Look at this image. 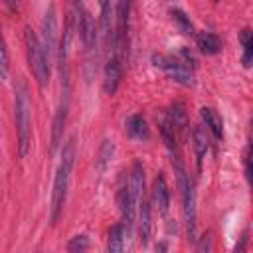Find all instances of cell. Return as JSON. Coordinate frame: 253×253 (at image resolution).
Returning <instances> with one entry per match:
<instances>
[{
  "instance_id": "1",
  "label": "cell",
  "mask_w": 253,
  "mask_h": 253,
  "mask_svg": "<svg viewBox=\"0 0 253 253\" xmlns=\"http://www.w3.org/2000/svg\"><path fill=\"white\" fill-rule=\"evenodd\" d=\"M73 160H75V140H67L61 152V162L53 180V192H51V223L57 221L61 208L65 204L67 198V186H69V176H71V168H73Z\"/></svg>"
},
{
  "instance_id": "2",
  "label": "cell",
  "mask_w": 253,
  "mask_h": 253,
  "mask_svg": "<svg viewBox=\"0 0 253 253\" xmlns=\"http://www.w3.org/2000/svg\"><path fill=\"white\" fill-rule=\"evenodd\" d=\"M16 126H18V152L24 158L30 150V138H32L30 99L24 83H18L16 87Z\"/></svg>"
},
{
  "instance_id": "3",
  "label": "cell",
  "mask_w": 253,
  "mask_h": 253,
  "mask_svg": "<svg viewBox=\"0 0 253 253\" xmlns=\"http://www.w3.org/2000/svg\"><path fill=\"white\" fill-rule=\"evenodd\" d=\"M24 40H26V49H28V61H30V67L40 83V87H45L47 81H49V69H51V63L47 61L45 57V51H43V45L40 42V38L30 30L26 28V34H24Z\"/></svg>"
},
{
  "instance_id": "4",
  "label": "cell",
  "mask_w": 253,
  "mask_h": 253,
  "mask_svg": "<svg viewBox=\"0 0 253 253\" xmlns=\"http://www.w3.org/2000/svg\"><path fill=\"white\" fill-rule=\"evenodd\" d=\"M152 65L162 69L170 79H174L180 85L192 87L196 83L194 81V67L184 63L180 57H172V55H164V53H154L152 55Z\"/></svg>"
},
{
  "instance_id": "5",
  "label": "cell",
  "mask_w": 253,
  "mask_h": 253,
  "mask_svg": "<svg viewBox=\"0 0 253 253\" xmlns=\"http://www.w3.org/2000/svg\"><path fill=\"white\" fill-rule=\"evenodd\" d=\"M180 190H182V196H184V219H186L188 239L196 241L198 231H196V188H194V182L188 178L184 182V186H180Z\"/></svg>"
},
{
  "instance_id": "6",
  "label": "cell",
  "mask_w": 253,
  "mask_h": 253,
  "mask_svg": "<svg viewBox=\"0 0 253 253\" xmlns=\"http://www.w3.org/2000/svg\"><path fill=\"white\" fill-rule=\"evenodd\" d=\"M55 43H57V18H55V8L49 6L42 22V45H43V51L49 63L55 53Z\"/></svg>"
},
{
  "instance_id": "7",
  "label": "cell",
  "mask_w": 253,
  "mask_h": 253,
  "mask_svg": "<svg viewBox=\"0 0 253 253\" xmlns=\"http://www.w3.org/2000/svg\"><path fill=\"white\" fill-rule=\"evenodd\" d=\"M77 12V30H79V36H81V42L85 45V49H91L95 45V40H97V32H95V20L91 18V14L81 6Z\"/></svg>"
},
{
  "instance_id": "8",
  "label": "cell",
  "mask_w": 253,
  "mask_h": 253,
  "mask_svg": "<svg viewBox=\"0 0 253 253\" xmlns=\"http://www.w3.org/2000/svg\"><path fill=\"white\" fill-rule=\"evenodd\" d=\"M121 79H123V59L113 55L105 65V79H103L105 93L107 95H115L119 85H121Z\"/></svg>"
},
{
  "instance_id": "9",
  "label": "cell",
  "mask_w": 253,
  "mask_h": 253,
  "mask_svg": "<svg viewBox=\"0 0 253 253\" xmlns=\"http://www.w3.org/2000/svg\"><path fill=\"white\" fill-rule=\"evenodd\" d=\"M166 117H168L170 125L174 126L178 138H184L188 134V111H186V105L182 101H176L174 105H170Z\"/></svg>"
},
{
  "instance_id": "10",
  "label": "cell",
  "mask_w": 253,
  "mask_h": 253,
  "mask_svg": "<svg viewBox=\"0 0 253 253\" xmlns=\"http://www.w3.org/2000/svg\"><path fill=\"white\" fill-rule=\"evenodd\" d=\"M152 202H154V206L158 208V211L162 215L168 213V208H170V190H168L166 178L162 174H158L154 178V184H152Z\"/></svg>"
},
{
  "instance_id": "11",
  "label": "cell",
  "mask_w": 253,
  "mask_h": 253,
  "mask_svg": "<svg viewBox=\"0 0 253 253\" xmlns=\"http://www.w3.org/2000/svg\"><path fill=\"white\" fill-rule=\"evenodd\" d=\"M128 194H130V198H132V202L136 206L144 198V170H142V164L140 162H134L132 164L130 180H128Z\"/></svg>"
},
{
  "instance_id": "12",
  "label": "cell",
  "mask_w": 253,
  "mask_h": 253,
  "mask_svg": "<svg viewBox=\"0 0 253 253\" xmlns=\"http://www.w3.org/2000/svg\"><path fill=\"white\" fill-rule=\"evenodd\" d=\"M128 235H130V227L126 223H117L111 227L109 231V241H107V249L111 253H121L125 247H126V241H128Z\"/></svg>"
},
{
  "instance_id": "13",
  "label": "cell",
  "mask_w": 253,
  "mask_h": 253,
  "mask_svg": "<svg viewBox=\"0 0 253 253\" xmlns=\"http://www.w3.org/2000/svg\"><path fill=\"white\" fill-rule=\"evenodd\" d=\"M138 233L142 245H148L152 237V217H150V202L146 198H142V202L138 204Z\"/></svg>"
},
{
  "instance_id": "14",
  "label": "cell",
  "mask_w": 253,
  "mask_h": 253,
  "mask_svg": "<svg viewBox=\"0 0 253 253\" xmlns=\"http://www.w3.org/2000/svg\"><path fill=\"white\" fill-rule=\"evenodd\" d=\"M125 126H126L128 138H132V140H146V138L150 136L148 125H146V121H144L142 115H130V117L126 119Z\"/></svg>"
},
{
  "instance_id": "15",
  "label": "cell",
  "mask_w": 253,
  "mask_h": 253,
  "mask_svg": "<svg viewBox=\"0 0 253 253\" xmlns=\"http://www.w3.org/2000/svg\"><path fill=\"white\" fill-rule=\"evenodd\" d=\"M200 117H202V121L206 123V126L211 130V134H213L215 138H223V123H221V117L217 115L215 109H211V107H202V109H200Z\"/></svg>"
},
{
  "instance_id": "16",
  "label": "cell",
  "mask_w": 253,
  "mask_h": 253,
  "mask_svg": "<svg viewBox=\"0 0 253 253\" xmlns=\"http://www.w3.org/2000/svg\"><path fill=\"white\" fill-rule=\"evenodd\" d=\"M196 42H198L200 51L206 55H215L221 51V40L211 32H200L196 36Z\"/></svg>"
},
{
  "instance_id": "17",
  "label": "cell",
  "mask_w": 253,
  "mask_h": 253,
  "mask_svg": "<svg viewBox=\"0 0 253 253\" xmlns=\"http://www.w3.org/2000/svg\"><path fill=\"white\" fill-rule=\"evenodd\" d=\"M65 117H67V103H63L53 119V128H51V152H55V148L61 142V134H63V125H65Z\"/></svg>"
},
{
  "instance_id": "18",
  "label": "cell",
  "mask_w": 253,
  "mask_h": 253,
  "mask_svg": "<svg viewBox=\"0 0 253 253\" xmlns=\"http://www.w3.org/2000/svg\"><path fill=\"white\" fill-rule=\"evenodd\" d=\"M158 128H160V136H162L164 144L168 146V150H170V152H176V150H178V134H176L174 126L170 125L168 117H162V119L158 121Z\"/></svg>"
},
{
  "instance_id": "19",
  "label": "cell",
  "mask_w": 253,
  "mask_h": 253,
  "mask_svg": "<svg viewBox=\"0 0 253 253\" xmlns=\"http://www.w3.org/2000/svg\"><path fill=\"white\" fill-rule=\"evenodd\" d=\"M239 42L243 45V55H241V63L245 67L253 65V32L251 30H241L239 32Z\"/></svg>"
},
{
  "instance_id": "20",
  "label": "cell",
  "mask_w": 253,
  "mask_h": 253,
  "mask_svg": "<svg viewBox=\"0 0 253 253\" xmlns=\"http://www.w3.org/2000/svg\"><path fill=\"white\" fill-rule=\"evenodd\" d=\"M192 140H194V150H196V156H198V164L202 162V158L206 156L208 148H210V140L206 136V130L202 126H194L192 130Z\"/></svg>"
},
{
  "instance_id": "21",
  "label": "cell",
  "mask_w": 253,
  "mask_h": 253,
  "mask_svg": "<svg viewBox=\"0 0 253 253\" xmlns=\"http://www.w3.org/2000/svg\"><path fill=\"white\" fill-rule=\"evenodd\" d=\"M170 14H172V18H174V22L178 24V28H180L182 34H186V36H194V34H196V32H194V26H192V22H190V18H188L182 10L174 8Z\"/></svg>"
},
{
  "instance_id": "22",
  "label": "cell",
  "mask_w": 253,
  "mask_h": 253,
  "mask_svg": "<svg viewBox=\"0 0 253 253\" xmlns=\"http://www.w3.org/2000/svg\"><path fill=\"white\" fill-rule=\"evenodd\" d=\"M89 247V237L87 235H75L67 243V251H85Z\"/></svg>"
},
{
  "instance_id": "23",
  "label": "cell",
  "mask_w": 253,
  "mask_h": 253,
  "mask_svg": "<svg viewBox=\"0 0 253 253\" xmlns=\"http://www.w3.org/2000/svg\"><path fill=\"white\" fill-rule=\"evenodd\" d=\"M245 174H247V182L253 190V144L249 146V152H247V160H245Z\"/></svg>"
},
{
  "instance_id": "24",
  "label": "cell",
  "mask_w": 253,
  "mask_h": 253,
  "mask_svg": "<svg viewBox=\"0 0 253 253\" xmlns=\"http://www.w3.org/2000/svg\"><path fill=\"white\" fill-rule=\"evenodd\" d=\"M111 154H113V144H111L109 140H105V144H103V148H101V166H105V164L109 162Z\"/></svg>"
},
{
  "instance_id": "25",
  "label": "cell",
  "mask_w": 253,
  "mask_h": 253,
  "mask_svg": "<svg viewBox=\"0 0 253 253\" xmlns=\"http://www.w3.org/2000/svg\"><path fill=\"white\" fill-rule=\"evenodd\" d=\"M2 63H0V67H2V79H6L8 77V49H6V43H2Z\"/></svg>"
},
{
  "instance_id": "26",
  "label": "cell",
  "mask_w": 253,
  "mask_h": 253,
  "mask_svg": "<svg viewBox=\"0 0 253 253\" xmlns=\"http://www.w3.org/2000/svg\"><path fill=\"white\" fill-rule=\"evenodd\" d=\"M4 4L8 6V10H10V12H16V10H18V4H16V0H4Z\"/></svg>"
},
{
  "instance_id": "27",
  "label": "cell",
  "mask_w": 253,
  "mask_h": 253,
  "mask_svg": "<svg viewBox=\"0 0 253 253\" xmlns=\"http://www.w3.org/2000/svg\"><path fill=\"white\" fill-rule=\"evenodd\" d=\"M245 243H247V231L241 235V243H239V245H235V251H241V249L245 247Z\"/></svg>"
}]
</instances>
